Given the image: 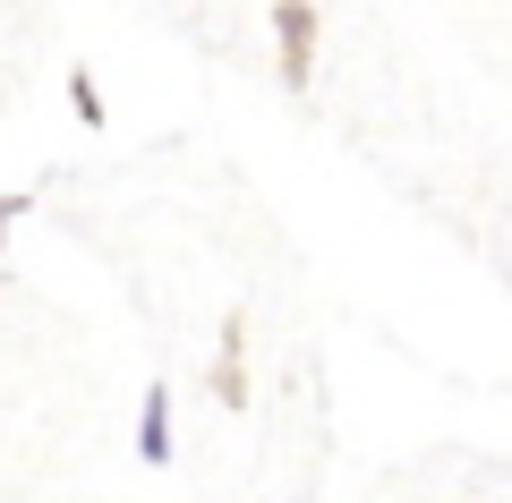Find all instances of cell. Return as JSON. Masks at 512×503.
<instances>
[{"instance_id": "obj_5", "label": "cell", "mask_w": 512, "mask_h": 503, "mask_svg": "<svg viewBox=\"0 0 512 503\" xmlns=\"http://www.w3.org/2000/svg\"><path fill=\"white\" fill-rule=\"evenodd\" d=\"M26 205H35V197H26V188H9V197H0V248H9V231H18V222H26Z\"/></svg>"}, {"instance_id": "obj_1", "label": "cell", "mask_w": 512, "mask_h": 503, "mask_svg": "<svg viewBox=\"0 0 512 503\" xmlns=\"http://www.w3.org/2000/svg\"><path fill=\"white\" fill-rule=\"evenodd\" d=\"M274 43H282V86H308L316 77V9L308 0H282L274 9Z\"/></svg>"}, {"instance_id": "obj_2", "label": "cell", "mask_w": 512, "mask_h": 503, "mask_svg": "<svg viewBox=\"0 0 512 503\" xmlns=\"http://www.w3.org/2000/svg\"><path fill=\"white\" fill-rule=\"evenodd\" d=\"M214 401H222V410H248V324H222V350H214Z\"/></svg>"}, {"instance_id": "obj_3", "label": "cell", "mask_w": 512, "mask_h": 503, "mask_svg": "<svg viewBox=\"0 0 512 503\" xmlns=\"http://www.w3.org/2000/svg\"><path fill=\"white\" fill-rule=\"evenodd\" d=\"M137 461L154 469L171 461V384H146V401H137Z\"/></svg>"}, {"instance_id": "obj_4", "label": "cell", "mask_w": 512, "mask_h": 503, "mask_svg": "<svg viewBox=\"0 0 512 503\" xmlns=\"http://www.w3.org/2000/svg\"><path fill=\"white\" fill-rule=\"evenodd\" d=\"M69 111L86 128H103V86H94V69H69Z\"/></svg>"}]
</instances>
